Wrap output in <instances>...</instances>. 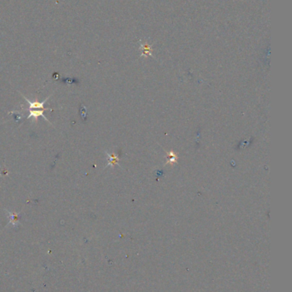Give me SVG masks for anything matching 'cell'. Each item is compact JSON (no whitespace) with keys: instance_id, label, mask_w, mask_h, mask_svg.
Returning <instances> with one entry per match:
<instances>
[{"instance_id":"cell-1","label":"cell","mask_w":292,"mask_h":292,"mask_svg":"<svg viewBox=\"0 0 292 292\" xmlns=\"http://www.w3.org/2000/svg\"><path fill=\"white\" fill-rule=\"evenodd\" d=\"M50 96H47L46 100L42 101L41 103L38 102H31L30 100H27L26 96H23L24 98L25 101L27 103V105H28V108H27V110L30 111V115H27V118H34L36 121L38 120L39 117H43L44 120L46 121H49L48 119H46V116L44 115V111L45 110H49V109H46V108L44 107V105L46 104V101L50 99Z\"/></svg>"},{"instance_id":"cell-2","label":"cell","mask_w":292,"mask_h":292,"mask_svg":"<svg viewBox=\"0 0 292 292\" xmlns=\"http://www.w3.org/2000/svg\"><path fill=\"white\" fill-rule=\"evenodd\" d=\"M7 212V214H8L9 217L11 219V222L14 223H17V219H18V215L16 214V213H11L10 211H6Z\"/></svg>"},{"instance_id":"cell-3","label":"cell","mask_w":292,"mask_h":292,"mask_svg":"<svg viewBox=\"0 0 292 292\" xmlns=\"http://www.w3.org/2000/svg\"><path fill=\"white\" fill-rule=\"evenodd\" d=\"M109 155V164L108 165H112V164H116L119 161V159L116 158V156H114V155Z\"/></svg>"}]
</instances>
